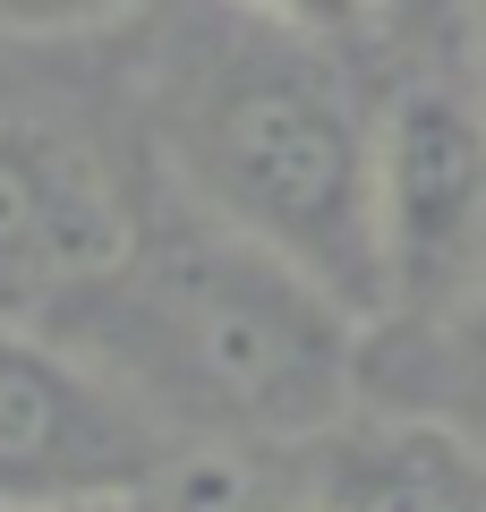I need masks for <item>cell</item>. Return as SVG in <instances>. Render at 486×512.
Returning a JSON list of instances; mask_svg holds the SVG:
<instances>
[{
  "label": "cell",
  "instance_id": "1",
  "mask_svg": "<svg viewBox=\"0 0 486 512\" xmlns=\"http://www.w3.org/2000/svg\"><path fill=\"white\" fill-rule=\"evenodd\" d=\"M43 333L103 367L171 444L282 461L342 427L367 376V316L197 205L154 239L128 231L103 274L43 316Z\"/></svg>",
  "mask_w": 486,
  "mask_h": 512
},
{
  "label": "cell",
  "instance_id": "2",
  "mask_svg": "<svg viewBox=\"0 0 486 512\" xmlns=\"http://www.w3.org/2000/svg\"><path fill=\"white\" fill-rule=\"evenodd\" d=\"M154 146L180 205L290 256L376 325V120L333 52L214 9L154 69Z\"/></svg>",
  "mask_w": 486,
  "mask_h": 512
},
{
  "label": "cell",
  "instance_id": "3",
  "mask_svg": "<svg viewBox=\"0 0 486 512\" xmlns=\"http://www.w3.org/2000/svg\"><path fill=\"white\" fill-rule=\"evenodd\" d=\"M486 274V94L410 77L376 111V325H444Z\"/></svg>",
  "mask_w": 486,
  "mask_h": 512
},
{
  "label": "cell",
  "instance_id": "4",
  "mask_svg": "<svg viewBox=\"0 0 486 512\" xmlns=\"http://www.w3.org/2000/svg\"><path fill=\"white\" fill-rule=\"evenodd\" d=\"M171 436L43 325L0 316V512L137 495L162 470Z\"/></svg>",
  "mask_w": 486,
  "mask_h": 512
},
{
  "label": "cell",
  "instance_id": "5",
  "mask_svg": "<svg viewBox=\"0 0 486 512\" xmlns=\"http://www.w3.org/2000/svg\"><path fill=\"white\" fill-rule=\"evenodd\" d=\"M128 239L120 197L77 146L26 120H0V316L43 325Z\"/></svg>",
  "mask_w": 486,
  "mask_h": 512
},
{
  "label": "cell",
  "instance_id": "6",
  "mask_svg": "<svg viewBox=\"0 0 486 512\" xmlns=\"http://www.w3.org/2000/svg\"><path fill=\"white\" fill-rule=\"evenodd\" d=\"M307 512H486V444L444 419L350 410L290 453Z\"/></svg>",
  "mask_w": 486,
  "mask_h": 512
},
{
  "label": "cell",
  "instance_id": "7",
  "mask_svg": "<svg viewBox=\"0 0 486 512\" xmlns=\"http://www.w3.org/2000/svg\"><path fill=\"white\" fill-rule=\"evenodd\" d=\"M128 512H307V495H299V470H282V453L171 444L162 470L128 495Z\"/></svg>",
  "mask_w": 486,
  "mask_h": 512
},
{
  "label": "cell",
  "instance_id": "8",
  "mask_svg": "<svg viewBox=\"0 0 486 512\" xmlns=\"http://www.w3.org/2000/svg\"><path fill=\"white\" fill-rule=\"evenodd\" d=\"M222 9L273 26V35H299V43H316V52H350V43L376 35V26H367V0H222Z\"/></svg>",
  "mask_w": 486,
  "mask_h": 512
},
{
  "label": "cell",
  "instance_id": "9",
  "mask_svg": "<svg viewBox=\"0 0 486 512\" xmlns=\"http://www.w3.org/2000/svg\"><path fill=\"white\" fill-rule=\"evenodd\" d=\"M154 0H0V35L52 43V35H103V26L145 18Z\"/></svg>",
  "mask_w": 486,
  "mask_h": 512
},
{
  "label": "cell",
  "instance_id": "10",
  "mask_svg": "<svg viewBox=\"0 0 486 512\" xmlns=\"http://www.w3.org/2000/svg\"><path fill=\"white\" fill-rule=\"evenodd\" d=\"M367 26L393 43H418V52H444L478 26V0H367Z\"/></svg>",
  "mask_w": 486,
  "mask_h": 512
},
{
  "label": "cell",
  "instance_id": "11",
  "mask_svg": "<svg viewBox=\"0 0 486 512\" xmlns=\"http://www.w3.org/2000/svg\"><path fill=\"white\" fill-rule=\"evenodd\" d=\"M427 333L452 350V376H461V393H469V419H486V274H478V291H469L444 325H427Z\"/></svg>",
  "mask_w": 486,
  "mask_h": 512
},
{
  "label": "cell",
  "instance_id": "12",
  "mask_svg": "<svg viewBox=\"0 0 486 512\" xmlns=\"http://www.w3.org/2000/svg\"><path fill=\"white\" fill-rule=\"evenodd\" d=\"M9 512H128V495H77V504H9Z\"/></svg>",
  "mask_w": 486,
  "mask_h": 512
},
{
  "label": "cell",
  "instance_id": "13",
  "mask_svg": "<svg viewBox=\"0 0 486 512\" xmlns=\"http://www.w3.org/2000/svg\"><path fill=\"white\" fill-rule=\"evenodd\" d=\"M469 35H478V69H486V0H478V26H469ZM486 94V86H478Z\"/></svg>",
  "mask_w": 486,
  "mask_h": 512
}]
</instances>
